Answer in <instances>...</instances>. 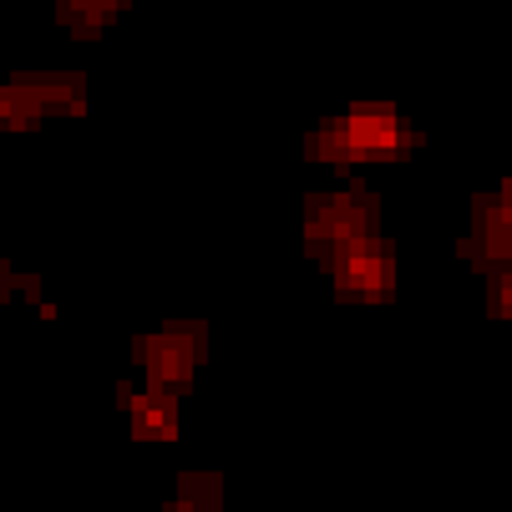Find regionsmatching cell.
<instances>
[{
	"instance_id": "obj_3",
	"label": "cell",
	"mask_w": 512,
	"mask_h": 512,
	"mask_svg": "<svg viewBox=\"0 0 512 512\" xmlns=\"http://www.w3.org/2000/svg\"><path fill=\"white\" fill-rule=\"evenodd\" d=\"M148 371H153V381H158L163 391L183 386L188 371H193V345H188V340H173V335L148 340Z\"/></svg>"
},
{
	"instance_id": "obj_1",
	"label": "cell",
	"mask_w": 512,
	"mask_h": 512,
	"mask_svg": "<svg viewBox=\"0 0 512 512\" xmlns=\"http://www.w3.org/2000/svg\"><path fill=\"white\" fill-rule=\"evenodd\" d=\"M335 279H340V289H350V295H381V289H391V249L365 239V234L345 239Z\"/></svg>"
},
{
	"instance_id": "obj_8",
	"label": "cell",
	"mask_w": 512,
	"mask_h": 512,
	"mask_svg": "<svg viewBox=\"0 0 512 512\" xmlns=\"http://www.w3.org/2000/svg\"><path fill=\"white\" fill-rule=\"evenodd\" d=\"M497 310H502V315H512V279L497 289Z\"/></svg>"
},
{
	"instance_id": "obj_7",
	"label": "cell",
	"mask_w": 512,
	"mask_h": 512,
	"mask_svg": "<svg viewBox=\"0 0 512 512\" xmlns=\"http://www.w3.org/2000/svg\"><path fill=\"white\" fill-rule=\"evenodd\" d=\"M492 224L512 229V188H507V198H502V208H497V218H492Z\"/></svg>"
},
{
	"instance_id": "obj_5",
	"label": "cell",
	"mask_w": 512,
	"mask_h": 512,
	"mask_svg": "<svg viewBox=\"0 0 512 512\" xmlns=\"http://www.w3.org/2000/svg\"><path fill=\"white\" fill-rule=\"evenodd\" d=\"M132 426H137V436H173V431H178V426H173V406H168L163 396L132 401Z\"/></svg>"
},
{
	"instance_id": "obj_6",
	"label": "cell",
	"mask_w": 512,
	"mask_h": 512,
	"mask_svg": "<svg viewBox=\"0 0 512 512\" xmlns=\"http://www.w3.org/2000/svg\"><path fill=\"white\" fill-rule=\"evenodd\" d=\"M31 97L26 92H0V122H26Z\"/></svg>"
},
{
	"instance_id": "obj_4",
	"label": "cell",
	"mask_w": 512,
	"mask_h": 512,
	"mask_svg": "<svg viewBox=\"0 0 512 512\" xmlns=\"http://www.w3.org/2000/svg\"><path fill=\"white\" fill-rule=\"evenodd\" d=\"M360 229H365V213L350 203V198H330V203H315V213H310V234L315 239H360Z\"/></svg>"
},
{
	"instance_id": "obj_2",
	"label": "cell",
	"mask_w": 512,
	"mask_h": 512,
	"mask_svg": "<svg viewBox=\"0 0 512 512\" xmlns=\"http://www.w3.org/2000/svg\"><path fill=\"white\" fill-rule=\"evenodd\" d=\"M401 148V127L391 107H355L340 122V153H391Z\"/></svg>"
}]
</instances>
